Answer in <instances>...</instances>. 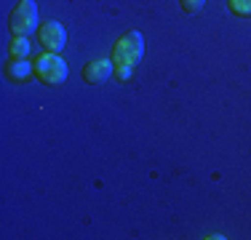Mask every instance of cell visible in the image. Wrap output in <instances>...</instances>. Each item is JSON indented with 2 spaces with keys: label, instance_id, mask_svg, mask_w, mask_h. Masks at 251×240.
<instances>
[{
  "label": "cell",
  "instance_id": "obj_1",
  "mask_svg": "<svg viewBox=\"0 0 251 240\" xmlns=\"http://www.w3.org/2000/svg\"><path fill=\"white\" fill-rule=\"evenodd\" d=\"M67 62H64L59 53H43V56H38V62H35V77H38L40 83H46V86H62L64 80H67Z\"/></svg>",
  "mask_w": 251,
  "mask_h": 240
},
{
  "label": "cell",
  "instance_id": "obj_2",
  "mask_svg": "<svg viewBox=\"0 0 251 240\" xmlns=\"http://www.w3.org/2000/svg\"><path fill=\"white\" fill-rule=\"evenodd\" d=\"M142 51H145V38L134 29V32H128L126 38L118 40L115 51H112V59H115L118 67H131L134 70V64L142 59Z\"/></svg>",
  "mask_w": 251,
  "mask_h": 240
},
{
  "label": "cell",
  "instance_id": "obj_3",
  "mask_svg": "<svg viewBox=\"0 0 251 240\" xmlns=\"http://www.w3.org/2000/svg\"><path fill=\"white\" fill-rule=\"evenodd\" d=\"M14 38H27L35 27H38V5L32 0H22L14 11H11V22H8Z\"/></svg>",
  "mask_w": 251,
  "mask_h": 240
},
{
  "label": "cell",
  "instance_id": "obj_4",
  "mask_svg": "<svg viewBox=\"0 0 251 240\" xmlns=\"http://www.w3.org/2000/svg\"><path fill=\"white\" fill-rule=\"evenodd\" d=\"M38 40L46 51L59 53L64 48V43H67V32H64V27L59 22H46V24H40V29H38Z\"/></svg>",
  "mask_w": 251,
  "mask_h": 240
},
{
  "label": "cell",
  "instance_id": "obj_5",
  "mask_svg": "<svg viewBox=\"0 0 251 240\" xmlns=\"http://www.w3.org/2000/svg\"><path fill=\"white\" fill-rule=\"evenodd\" d=\"M110 75H112V64L104 62V59H94V62H88L86 70H83V77H86V83H91V86L104 83Z\"/></svg>",
  "mask_w": 251,
  "mask_h": 240
},
{
  "label": "cell",
  "instance_id": "obj_6",
  "mask_svg": "<svg viewBox=\"0 0 251 240\" xmlns=\"http://www.w3.org/2000/svg\"><path fill=\"white\" fill-rule=\"evenodd\" d=\"M32 72H35V64H29L27 59H11V64L5 67V75H8V80H16V83L27 80Z\"/></svg>",
  "mask_w": 251,
  "mask_h": 240
},
{
  "label": "cell",
  "instance_id": "obj_7",
  "mask_svg": "<svg viewBox=\"0 0 251 240\" xmlns=\"http://www.w3.org/2000/svg\"><path fill=\"white\" fill-rule=\"evenodd\" d=\"M8 51H11V59H25L29 53V40L27 38H14Z\"/></svg>",
  "mask_w": 251,
  "mask_h": 240
},
{
  "label": "cell",
  "instance_id": "obj_8",
  "mask_svg": "<svg viewBox=\"0 0 251 240\" xmlns=\"http://www.w3.org/2000/svg\"><path fill=\"white\" fill-rule=\"evenodd\" d=\"M230 11L238 16H251V0H230Z\"/></svg>",
  "mask_w": 251,
  "mask_h": 240
},
{
  "label": "cell",
  "instance_id": "obj_9",
  "mask_svg": "<svg viewBox=\"0 0 251 240\" xmlns=\"http://www.w3.org/2000/svg\"><path fill=\"white\" fill-rule=\"evenodd\" d=\"M203 3H206V0H182V8L184 11H198Z\"/></svg>",
  "mask_w": 251,
  "mask_h": 240
},
{
  "label": "cell",
  "instance_id": "obj_10",
  "mask_svg": "<svg viewBox=\"0 0 251 240\" xmlns=\"http://www.w3.org/2000/svg\"><path fill=\"white\" fill-rule=\"evenodd\" d=\"M131 72H134L131 67H118V70H115V77L123 83V80H128V77H131Z\"/></svg>",
  "mask_w": 251,
  "mask_h": 240
}]
</instances>
